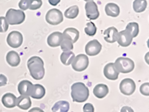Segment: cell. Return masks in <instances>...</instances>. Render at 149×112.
Wrapping results in <instances>:
<instances>
[{
  "mask_svg": "<svg viewBox=\"0 0 149 112\" xmlns=\"http://www.w3.org/2000/svg\"><path fill=\"white\" fill-rule=\"evenodd\" d=\"M116 69L119 73L127 74L132 72L134 69V62L128 57H118L114 63Z\"/></svg>",
  "mask_w": 149,
  "mask_h": 112,
  "instance_id": "obj_3",
  "label": "cell"
},
{
  "mask_svg": "<svg viewBox=\"0 0 149 112\" xmlns=\"http://www.w3.org/2000/svg\"><path fill=\"white\" fill-rule=\"evenodd\" d=\"M119 87L122 94L126 96H130L134 92L136 85L133 79L126 78L121 81Z\"/></svg>",
  "mask_w": 149,
  "mask_h": 112,
  "instance_id": "obj_7",
  "label": "cell"
},
{
  "mask_svg": "<svg viewBox=\"0 0 149 112\" xmlns=\"http://www.w3.org/2000/svg\"><path fill=\"white\" fill-rule=\"evenodd\" d=\"M83 110L84 112H94L95 108L93 104L88 103L84 105Z\"/></svg>",
  "mask_w": 149,
  "mask_h": 112,
  "instance_id": "obj_34",
  "label": "cell"
},
{
  "mask_svg": "<svg viewBox=\"0 0 149 112\" xmlns=\"http://www.w3.org/2000/svg\"><path fill=\"white\" fill-rule=\"evenodd\" d=\"M87 27L84 29L86 35L90 36H93L96 34L97 28L93 22H90L86 23Z\"/></svg>",
  "mask_w": 149,
  "mask_h": 112,
  "instance_id": "obj_28",
  "label": "cell"
},
{
  "mask_svg": "<svg viewBox=\"0 0 149 112\" xmlns=\"http://www.w3.org/2000/svg\"><path fill=\"white\" fill-rule=\"evenodd\" d=\"M45 93L46 90L44 86L40 84H34L30 96L35 99H41L44 97Z\"/></svg>",
  "mask_w": 149,
  "mask_h": 112,
  "instance_id": "obj_22",
  "label": "cell"
},
{
  "mask_svg": "<svg viewBox=\"0 0 149 112\" xmlns=\"http://www.w3.org/2000/svg\"><path fill=\"white\" fill-rule=\"evenodd\" d=\"M147 6L146 0H135L133 2V9L136 13L144 11Z\"/></svg>",
  "mask_w": 149,
  "mask_h": 112,
  "instance_id": "obj_25",
  "label": "cell"
},
{
  "mask_svg": "<svg viewBox=\"0 0 149 112\" xmlns=\"http://www.w3.org/2000/svg\"><path fill=\"white\" fill-rule=\"evenodd\" d=\"M102 46L97 40H94L87 43L85 46L86 53L90 56L98 55L102 49Z\"/></svg>",
  "mask_w": 149,
  "mask_h": 112,
  "instance_id": "obj_9",
  "label": "cell"
},
{
  "mask_svg": "<svg viewBox=\"0 0 149 112\" xmlns=\"http://www.w3.org/2000/svg\"><path fill=\"white\" fill-rule=\"evenodd\" d=\"M85 8L86 16L90 20H96L100 16L98 6L94 1H90L86 2Z\"/></svg>",
  "mask_w": 149,
  "mask_h": 112,
  "instance_id": "obj_10",
  "label": "cell"
},
{
  "mask_svg": "<svg viewBox=\"0 0 149 112\" xmlns=\"http://www.w3.org/2000/svg\"><path fill=\"white\" fill-rule=\"evenodd\" d=\"M33 84L28 80H24L19 83L17 90L22 96L29 97L31 95L33 90Z\"/></svg>",
  "mask_w": 149,
  "mask_h": 112,
  "instance_id": "obj_12",
  "label": "cell"
},
{
  "mask_svg": "<svg viewBox=\"0 0 149 112\" xmlns=\"http://www.w3.org/2000/svg\"><path fill=\"white\" fill-rule=\"evenodd\" d=\"M17 97L13 93H7L3 95L1 102L4 106L8 108H13L16 106Z\"/></svg>",
  "mask_w": 149,
  "mask_h": 112,
  "instance_id": "obj_17",
  "label": "cell"
},
{
  "mask_svg": "<svg viewBox=\"0 0 149 112\" xmlns=\"http://www.w3.org/2000/svg\"><path fill=\"white\" fill-rule=\"evenodd\" d=\"M6 60L10 66L16 67L20 63V57L17 52L15 51H10L7 53L6 56Z\"/></svg>",
  "mask_w": 149,
  "mask_h": 112,
  "instance_id": "obj_18",
  "label": "cell"
},
{
  "mask_svg": "<svg viewBox=\"0 0 149 112\" xmlns=\"http://www.w3.org/2000/svg\"><path fill=\"white\" fill-rule=\"evenodd\" d=\"M133 37L128 31L125 30L118 33L116 41L123 47H127L131 45L133 41Z\"/></svg>",
  "mask_w": 149,
  "mask_h": 112,
  "instance_id": "obj_11",
  "label": "cell"
},
{
  "mask_svg": "<svg viewBox=\"0 0 149 112\" xmlns=\"http://www.w3.org/2000/svg\"><path fill=\"white\" fill-rule=\"evenodd\" d=\"M63 39L62 33L56 32L51 34L47 37V44L51 47H57L60 46Z\"/></svg>",
  "mask_w": 149,
  "mask_h": 112,
  "instance_id": "obj_14",
  "label": "cell"
},
{
  "mask_svg": "<svg viewBox=\"0 0 149 112\" xmlns=\"http://www.w3.org/2000/svg\"><path fill=\"white\" fill-rule=\"evenodd\" d=\"M31 99L27 96H20L16 99V105L22 110H26L31 106Z\"/></svg>",
  "mask_w": 149,
  "mask_h": 112,
  "instance_id": "obj_20",
  "label": "cell"
},
{
  "mask_svg": "<svg viewBox=\"0 0 149 112\" xmlns=\"http://www.w3.org/2000/svg\"><path fill=\"white\" fill-rule=\"evenodd\" d=\"M28 112H45V111L39 107H34L31 109Z\"/></svg>",
  "mask_w": 149,
  "mask_h": 112,
  "instance_id": "obj_37",
  "label": "cell"
},
{
  "mask_svg": "<svg viewBox=\"0 0 149 112\" xmlns=\"http://www.w3.org/2000/svg\"><path fill=\"white\" fill-rule=\"evenodd\" d=\"M120 112H134V110L130 107L124 106L121 108Z\"/></svg>",
  "mask_w": 149,
  "mask_h": 112,
  "instance_id": "obj_36",
  "label": "cell"
},
{
  "mask_svg": "<svg viewBox=\"0 0 149 112\" xmlns=\"http://www.w3.org/2000/svg\"><path fill=\"white\" fill-rule=\"evenodd\" d=\"M62 34L64 39L70 40L73 43L76 42L79 38V31L73 27L66 28Z\"/></svg>",
  "mask_w": 149,
  "mask_h": 112,
  "instance_id": "obj_15",
  "label": "cell"
},
{
  "mask_svg": "<svg viewBox=\"0 0 149 112\" xmlns=\"http://www.w3.org/2000/svg\"><path fill=\"white\" fill-rule=\"evenodd\" d=\"M75 54L73 52H63L61 55L60 59L61 62L65 66H69L72 63L74 59Z\"/></svg>",
  "mask_w": 149,
  "mask_h": 112,
  "instance_id": "obj_24",
  "label": "cell"
},
{
  "mask_svg": "<svg viewBox=\"0 0 149 112\" xmlns=\"http://www.w3.org/2000/svg\"><path fill=\"white\" fill-rule=\"evenodd\" d=\"M89 64L88 57L85 54H80L75 57L72 62V67L76 71L81 72L87 69Z\"/></svg>",
  "mask_w": 149,
  "mask_h": 112,
  "instance_id": "obj_5",
  "label": "cell"
},
{
  "mask_svg": "<svg viewBox=\"0 0 149 112\" xmlns=\"http://www.w3.org/2000/svg\"><path fill=\"white\" fill-rule=\"evenodd\" d=\"M60 1L61 0H49V4L53 6H56Z\"/></svg>",
  "mask_w": 149,
  "mask_h": 112,
  "instance_id": "obj_38",
  "label": "cell"
},
{
  "mask_svg": "<svg viewBox=\"0 0 149 112\" xmlns=\"http://www.w3.org/2000/svg\"><path fill=\"white\" fill-rule=\"evenodd\" d=\"M6 18L10 25H14L22 23L25 20L26 15L22 10L10 9L6 14Z\"/></svg>",
  "mask_w": 149,
  "mask_h": 112,
  "instance_id": "obj_4",
  "label": "cell"
},
{
  "mask_svg": "<svg viewBox=\"0 0 149 112\" xmlns=\"http://www.w3.org/2000/svg\"><path fill=\"white\" fill-rule=\"evenodd\" d=\"M118 33V30L116 27H109L104 32V35L105 36L104 37V39L109 43H114L117 41Z\"/></svg>",
  "mask_w": 149,
  "mask_h": 112,
  "instance_id": "obj_16",
  "label": "cell"
},
{
  "mask_svg": "<svg viewBox=\"0 0 149 112\" xmlns=\"http://www.w3.org/2000/svg\"><path fill=\"white\" fill-rule=\"evenodd\" d=\"M9 24L4 17H0V33H4L8 31Z\"/></svg>",
  "mask_w": 149,
  "mask_h": 112,
  "instance_id": "obj_31",
  "label": "cell"
},
{
  "mask_svg": "<svg viewBox=\"0 0 149 112\" xmlns=\"http://www.w3.org/2000/svg\"><path fill=\"white\" fill-rule=\"evenodd\" d=\"M149 83H146L141 86L140 91L141 94L146 96H149Z\"/></svg>",
  "mask_w": 149,
  "mask_h": 112,
  "instance_id": "obj_32",
  "label": "cell"
},
{
  "mask_svg": "<svg viewBox=\"0 0 149 112\" xmlns=\"http://www.w3.org/2000/svg\"><path fill=\"white\" fill-rule=\"evenodd\" d=\"M7 43L13 48H18L22 45L23 36L22 34L17 31H12L7 37Z\"/></svg>",
  "mask_w": 149,
  "mask_h": 112,
  "instance_id": "obj_8",
  "label": "cell"
},
{
  "mask_svg": "<svg viewBox=\"0 0 149 112\" xmlns=\"http://www.w3.org/2000/svg\"><path fill=\"white\" fill-rule=\"evenodd\" d=\"M79 12V10L78 6H72L69 7L65 11L64 15L65 16L69 19H74L78 16Z\"/></svg>",
  "mask_w": 149,
  "mask_h": 112,
  "instance_id": "obj_26",
  "label": "cell"
},
{
  "mask_svg": "<svg viewBox=\"0 0 149 112\" xmlns=\"http://www.w3.org/2000/svg\"><path fill=\"white\" fill-rule=\"evenodd\" d=\"M29 0H21L19 3L20 9L22 10H26L29 9Z\"/></svg>",
  "mask_w": 149,
  "mask_h": 112,
  "instance_id": "obj_33",
  "label": "cell"
},
{
  "mask_svg": "<svg viewBox=\"0 0 149 112\" xmlns=\"http://www.w3.org/2000/svg\"><path fill=\"white\" fill-rule=\"evenodd\" d=\"M60 46L61 50L63 52L70 51L74 49L73 43L67 39H63Z\"/></svg>",
  "mask_w": 149,
  "mask_h": 112,
  "instance_id": "obj_29",
  "label": "cell"
},
{
  "mask_svg": "<svg viewBox=\"0 0 149 112\" xmlns=\"http://www.w3.org/2000/svg\"><path fill=\"white\" fill-rule=\"evenodd\" d=\"M125 30L128 31L133 38H135L138 36L139 32V24L135 22H130L126 26Z\"/></svg>",
  "mask_w": 149,
  "mask_h": 112,
  "instance_id": "obj_27",
  "label": "cell"
},
{
  "mask_svg": "<svg viewBox=\"0 0 149 112\" xmlns=\"http://www.w3.org/2000/svg\"><path fill=\"white\" fill-rule=\"evenodd\" d=\"M104 74L105 77L109 80H116L118 79L120 73L116 69L114 63H109L105 66Z\"/></svg>",
  "mask_w": 149,
  "mask_h": 112,
  "instance_id": "obj_13",
  "label": "cell"
},
{
  "mask_svg": "<svg viewBox=\"0 0 149 112\" xmlns=\"http://www.w3.org/2000/svg\"><path fill=\"white\" fill-rule=\"evenodd\" d=\"M70 104L67 101H60L55 104L52 108V112H68Z\"/></svg>",
  "mask_w": 149,
  "mask_h": 112,
  "instance_id": "obj_23",
  "label": "cell"
},
{
  "mask_svg": "<svg viewBox=\"0 0 149 112\" xmlns=\"http://www.w3.org/2000/svg\"><path fill=\"white\" fill-rule=\"evenodd\" d=\"M109 92V88L104 84H97L93 89L94 95L99 99L104 98L108 95Z\"/></svg>",
  "mask_w": 149,
  "mask_h": 112,
  "instance_id": "obj_19",
  "label": "cell"
},
{
  "mask_svg": "<svg viewBox=\"0 0 149 112\" xmlns=\"http://www.w3.org/2000/svg\"><path fill=\"white\" fill-rule=\"evenodd\" d=\"M105 11L107 15L113 18L117 17L120 13V9L119 6L114 3L107 4L105 7Z\"/></svg>",
  "mask_w": 149,
  "mask_h": 112,
  "instance_id": "obj_21",
  "label": "cell"
},
{
  "mask_svg": "<svg viewBox=\"0 0 149 112\" xmlns=\"http://www.w3.org/2000/svg\"><path fill=\"white\" fill-rule=\"evenodd\" d=\"M85 1H93V0H84Z\"/></svg>",
  "mask_w": 149,
  "mask_h": 112,
  "instance_id": "obj_39",
  "label": "cell"
},
{
  "mask_svg": "<svg viewBox=\"0 0 149 112\" xmlns=\"http://www.w3.org/2000/svg\"><path fill=\"white\" fill-rule=\"evenodd\" d=\"M71 96L73 102L83 103L85 102L89 97V90L84 83L77 82L71 86Z\"/></svg>",
  "mask_w": 149,
  "mask_h": 112,
  "instance_id": "obj_2",
  "label": "cell"
},
{
  "mask_svg": "<svg viewBox=\"0 0 149 112\" xmlns=\"http://www.w3.org/2000/svg\"><path fill=\"white\" fill-rule=\"evenodd\" d=\"M43 4L42 0H29V9L32 10H38Z\"/></svg>",
  "mask_w": 149,
  "mask_h": 112,
  "instance_id": "obj_30",
  "label": "cell"
},
{
  "mask_svg": "<svg viewBox=\"0 0 149 112\" xmlns=\"http://www.w3.org/2000/svg\"><path fill=\"white\" fill-rule=\"evenodd\" d=\"M27 67L31 76L35 80L43 79L45 76V69L43 60L38 56L29 58L27 62Z\"/></svg>",
  "mask_w": 149,
  "mask_h": 112,
  "instance_id": "obj_1",
  "label": "cell"
},
{
  "mask_svg": "<svg viewBox=\"0 0 149 112\" xmlns=\"http://www.w3.org/2000/svg\"><path fill=\"white\" fill-rule=\"evenodd\" d=\"M7 78L4 74H0V87L6 85Z\"/></svg>",
  "mask_w": 149,
  "mask_h": 112,
  "instance_id": "obj_35",
  "label": "cell"
},
{
  "mask_svg": "<svg viewBox=\"0 0 149 112\" xmlns=\"http://www.w3.org/2000/svg\"><path fill=\"white\" fill-rule=\"evenodd\" d=\"M46 20L47 23L52 25H57L63 21V14L58 9L54 8L47 12L45 16Z\"/></svg>",
  "mask_w": 149,
  "mask_h": 112,
  "instance_id": "obj_6",
  "label": "cell"
}]
</instances>
